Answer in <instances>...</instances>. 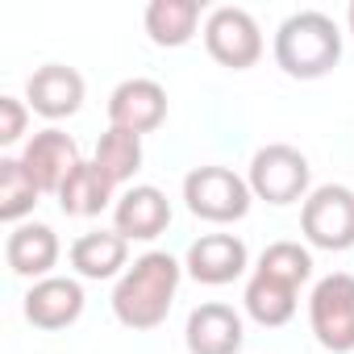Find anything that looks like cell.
Listing matches in <instances>:
<instances>
[{
    "label": "cell",
    "mask_w": 354,
    "mask_h": 354,
    "mask_svg": "<svg viewBox=\"0 0 354 354\" xmlns=\"http://www.w3.org/2000/svg\"><path fill=\"white\" fill-rule=\"evenodd\" d=\"M109 205H117V188L109 184V175L96 167V162H80L71 175H67V184L59 188V209L67 217H100Z\"/></svg>",
    "instance_id": "obj_18"
},
{
    "label": "cell",
    "mask_w": 354,
    "mask_h": 354,
    "mask_svg": "<svg viewBox=\"0 0 354 354\" xmlns=\"http://www.w3.org/2000/svg\"><path fill=\"white\" fill-rule=\"evenodd\" d=\"M184 342H188V354H238V350L246 346L242 313L230 308V304H221V300L196 304V308L188 313Z\"/></svg>",
    "instance_id": "obj_13"
},
{
    "label": "cell",
    "mask_w": 354,
    "mask_h": 354,
    "mask_svg": "<svg viewBox=\"0 0 354 354\" xmlns=\"http://www.w3.org/2000/svg\"><path fill=\"white\" fill-rule=\"evenodd\" d=\"M167 121V88L158 80H146V75H133V80H121L109 96V125L117 129H129V133H150Z\"/></svg>",
    "instance_id": "obj_10"
},
{
    "label": "cell",
    "mask_w": 354,
    "mask_h": 354,
    "mask_svg": "<svg viewBox=\"0 0 354 354\" xmlns=\"http://www.w3.org/2000/svg\"><path fill=\"white\" fill-rule=\"evenodd\" d=\"M300 234L317 250H350L354 246V188L321 184L300 205Z\"/></svg>",
    "instance_id": "obj_6"
},
{
    "label": "cell",
    "mask_w": 354,
    "mask_h": 354,
    "mask_svg": "<svg viewBox=\"0 0 354 354\" xmlns=\"http://www.w3.org/2000/svg\"><path fill=\"white\" fill-rule=\"evenodd\" d=\"M67 259L80 279H121L129 267V242L117 230H92L71 242Z\"/></svg>",
    "instance_id": "obj_16"
},
{
    "label": "cell",
    "mask_w": 354,
    "mask_h": 354,
    "mask_svg": "<svg viewBox=\"0 0 354 354\" xmlns=\"http://www.w3.org/2000/svg\"><path fill=\"white\" fill-rule=\"evenodd\" d=\"M142 158H146L142 138H138V133H129V129H117V125H109V129L100 133L96 154H92V162L109 175V184H113V188L133 184V175L142 171Z\"/></svg>",
    "instance_id": "obj_20"
},
{
    "label": "cell",
    "mask_w": 354,
    "mask_h": 354,
    "mask_svg": "<svg viewBox=\"0 0 354 354\" xmlns=\"http://www.w3.org/2000/svg\"><path fill=\"white\" fill-rule=\"evenodd\" d=\"M205 17V5L201 0H150L146 13H142V26L150 34L154 46H188L196 38V26Z\"/></svg>",
    "instance_id": "obj_17"
},
{
    "label": "cell",
    "mask_w": 354,
    "mask_h": 354,
    "mask_svg": "<svg viewBox=\"0 0 354 354\" xmlns=\"http://www.w3.org/2000/svg\"><path fill=\"white\" fill-rule=\"evenodd\" d=\"M250 184L242 180L238 171L230 167H217V162H205V167H192L184 175V205L192 217L209 221V225H234L250 213Z\"/></svg>",
    "instance_id": "obj_3"
},
{
    "label": "cell",
    "mask_w": 354,
    "mask_h": 354,
    "mask_svg": "<svg viewBox=\"0 0 354 354\" xmlns=\"http://www.w3.org/2000/svg\"><path fill=\"white\" fill-rule=\"evenodd\" d=\"M26 104L46 121L75 117L84 109V75L67 63H46L26 80Z\"/></svg>",
    "instance_id": "obj_12"
},
{
    "label": "cell",
    "mask_w": 354,
    "mask_h": 354,
    "mask_svg": "<svg viewBox=\"0 0 354 354\" xmlns=\"http://www.w3.org/2000/svg\"><path fill=\"white\" fill-rule=\"evenodd\" d=\"M246 184H250L254 201H267V205H275V209L296 205V201L304 205L308 192H313V188H308V184H313V167H308V158H304L296 146L271 142V146L254 150Z\"/></svg>",
    "instance_id": "obj_4"
},
{
    "label": "cell",
    "mask_w": 354,
    "mask_h": 354,
    "mask_svg": "<svg viewBox=\"0 0 354 354\" xmlns=\"http://www.w3.org/2000/svg\"><path fill=\"white\" fill-rule=\"evenodd\" d=\"M308 329L321 350L354 354V275L333 271L313 283L308 296Z\"/></svg>",
    "instance_id": "obj_5"
},
{
    "label": "cell",
    "mask_w": 354,
    "mask_h": 354,
    "mask_svg": "<svg viewBox=\"0 0 354 354\" xmlns=\"http://www.w3.org/2000/svg\"><path fill=\"white\" fill-rule=\"evenodd\" d=\"M26 125H30V104L17 96H0V146L21 142Z\"/></svg>",
    "instance_id": "obj_23"
},
{
    "label": "cell",
    "mask_w": 354,
    "mask_h": 354,
    "mask_svg": "<svg viewBox=\"0 0 354 354\" xmlns=\"http://www.w3.org/2000/svg\"><path fill=\"white\" fill-rule=\"evenodd\" d=\"M242 304H246L250 321H259L263 329H279V325H288V321L296 317L300 292L288 288V283H279V279H271V275H259V271H254L250 283H246Z\"/></svg>",
    "instance_id": "obj_19"
},
{
    "label": "cell",
    "mask_w": 354,
    "mask_h": 354,
    "mask_svg": "<svg viewBox=\"0 0 354 354\" xmlns=\"http://www.w3.org/2000/svg\"><path fill=\"white\" fill-rule=\"evenodd\" d=\"M246 267H250V250L238 234H201L184 254V271L205 288H225L242 279Z\"/></svg>",
    "instance_id": "obj_8"
},
{
    "label": "cell",
    "mask_w": 354,
    "mask_h": 354,
    "mask_svg": "<svg viewBox=\"0 0 354 354\" xmlns=\"http://www.w3.org/2000/svg\"><path fill=\"white\" fill-rule=\"evenodd\" d=\"M180 275L184 263L171 259L167 250H146L138 254L125 275L113 288V317L125 329H158L175 304V292H180Z\"/></svg>",
    "instance_id": "obj_1"
},
{
    "label": "cell",
    "mask_w": 354,
    "mask_h": 354,
    "mask_svg": "<svg viewBox=\"0 0 354 354\" xmlns=\"http://www.w3.org/2000/svg\"><path fill=\"white\" fill-rule=\"evenodd\" d=\"M21 308H26V321L34 329L55 333V329H67V325H75L84 317V288L71 275H50V279L30 283Z\"/></svg>",
    "instance_id": "obj_14"
},
{
    "label": "cell",
    "mask_w": 354,
    "mask_h": 354,
    "mask_svg": "<svg viewBox=\"0 0 354 354\" xmlns=\"http://www.w3.org/2000/svg\"><path fill=\"white\" fill-rule=\"evenodd\" d=\"M254 271H259V275H271V279H279V283H288V288L300 292V288L313 279V254H308V246H300V242H271V246L259 254Z\"/></svg>",
    "instance_id": "obj_22"
},
{
    "label": "cell",
    "mask_w": 354,
    "mask_h": 354,
    "mask_svg": "<svg viewBox=\"0 0 354 354\" xmlns=\"http://www.w3.org/2000/svg\"><path fill=\"white\" fill-rule=\"evenodd\" d=\"M171 225V201L154 184H129L113 205V230L125 242H154Z\"/></svg>",
    "instance_id": "obj_11"
},
{
    "label": "cell",
    "mask_w": 354,
    "mask_h": 354,
    "mask_svg": "<svg viewBox=\"0 0 354 354\" xmlns=\"http://www.w3.org/2000/svg\"><path fill=\"white\" fill-rule=\"evenodd\" d=\"M59 254H63L59 234L50 225H42V221H21L5 238V263H9V271L21 275V279H34V283L55 275Z\"/></svg>",
    "instance_id": "obj_15"
},
{
    "label": "cell",
    "mask_w": 354,
    "mask_h": 354,
    "mask_svg": "<svg viewBox=\"0 0 354 354\" xmlns=\"http://www.w3.org/2000/svg\"><path fill=\"white\" fill-rule=\"evenodd\" d=\"M21 167H26V175L42 188V196L50 192V196H59V188L67 184V175L84 162L80 158V146H75V138L71 133H63V129H42V133H34L26 146H21Z\"/></svg>",
    "instance_id": "obj_9"
},
{
    "label": "cell",
    "mask_w": 354,
    "mask_h": 354,
    "mask_svg": "<svg viewBox=\"0 0 354 354\" xmlns=\"http://www.w3.org/2000/svg\"><path fill=\"white\" fill-rule=\"evenodd\" d=\"M205 50L213 63L230 67V71H250L263 59V30L259 21L238 9V5H221L205 17Z\"/></svg>",
    "instance_id": "obj_7"
},
{
    "label": "cell",
    "mask_w": 354,
    "mask_h": 354,
    "mask_svg": "<svg viewBox=\"0 0 354 354\" xmlns=\"http://www.w3.org/2000/svg\"><path fill=\"white\" fill-rule=\"evenodd\" d=\"M346 26H350V34H354V0H350V9H346Z\"/></svg>",
    "instance_id": "obj_24"
},
{
    "label": "cell",
    "mask_w": 354,
    "mask_h": 354,
    "mask_svg": "<svg viewBox=\"0 0 354 354\" xmlns=\"http://www.w3.org/2000/svg\"><path fill=\"white\" fill-rule=\"evenodd\" d=\"M275 67L292 80H325L342 63V30L321 9H300L275 30Z\"/></svg>",
    "instance_id": "obj_2"
},
{
    "label": "cell",
    "mask_w": 354,
    "mask_h": 354,
    "mask_svg": "<svg viewBox=\"0 0 354 354\" xmlns=\"http://www.w3.org/2000/svg\"><path fill=\"white\" fill-rule=\"evenodd\" d=\"M38 196H42V188L26 175L21 158H0V221L21 225L34 213Z\"/></svg>",
    "instance_id": "obj_21"
}]
</instances>
